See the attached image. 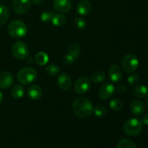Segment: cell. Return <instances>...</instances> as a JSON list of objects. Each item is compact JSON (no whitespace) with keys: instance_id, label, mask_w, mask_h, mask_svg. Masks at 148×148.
Segmentation results:
<instances>
[{"instance_id":"cell-1","label":"cell","mask_w":148,"mask_h":148,"mask_svg":"<svg viewBox=\"0 0 148 148\" xmlns=\"http://www.w3.org/2000/svg\"><path fill=\"white\" fill-rule=\"evenodd\" d=\"M72 110L76 116L81 119H88L93 113V106L89 99L78 98L72 103Z\"/></svg>"},{"instance_id":"cell-2","label":"cell","mask_w":148,"mask_h":148,"mask_svg":"<svg viewBox=\"0 0 148 148\" xmlns=\"http://www.w3.org/2000/svg\"><path fill=\"white\" fill-rule=\"evenodd\" d=\"M7 32L14 38H21L27 33V27L21 20H13L7 27Z\"/></svg>"},{"instance_id":"cell-3","label":"cell","mask_w":148,"mask_h":148,"mask_svg":"<svg viewBox=\"0 0 148 148\" xmlns=\"http://www.w3.org/2000/svg\"><path fill=\"white\" fill-rule=\"evenodd\" d=\"M37 72L34 69L25 67L20 69L17 75V80L23 85L31 84L37 79Z\"/></svg>"},{"instance_id":"cell-4","label":"cell","mask_w":148,"mask_h":148,"mask_svg":"<svg viewBox=\"0 0 148 148\" xmlns=\"http://www.w3.org/2000/svg\"><path fill=\"white\" fill-rule=\"evenodd\" d=\"M143 130V124L141 121L135 118L129 119L124 124V132L129 136H137Z\"/></svg>"},{"instance_id":"cell-5","label":"cell","mask_w":148,"mask_h":148,"mask_svg":"<svg viewBox=\"0 0 148 148\" xmlns=\"http://www.w3.org/2000/svg\"><path fill=\"white\" fill-rule=\"evenodd\" d=\"M123 69L127 72H134L138 68L139 60L137 56L133 53H128L123 57L121 61Z\"/></svg>"},{"instance_id":"cell-6","label":"cell","mask_w":148,"mask_h":148,"mask_svg":"<svg viewBox=\"0 0 148 148\" xmlns=\"http://www.w3.org/2000/svg\"><path fill=\"white\" fill-rule=\"evenodd\" d=\"M12 52L14 57L16 59H25L28 56L29 49L25 43L19 40L13 44Z\"/></svg>"},{"instance_id":"cell-7","label":"cell","mask_w":148,"mask_h":148,"mask_svg":"<svg viewBox=\"0 0 148 148\" xmlns=\"http://www.w3.org/2000/svg\"><path fill=\"white\" fill-rule=\"evenodd\" d=\"M90 79L87 77H81L78 78L74 85L75 92L78 94L86 93L90 89Z\"/></svg>"},{"instance_id":"cell-8","label":"cell","mask_w":148,"mask_h":148,"mask_svg":"<svg viewBox=\"0 0 148 148\" xmlns=\"http://www.w3.org/2000/svg\"><path fill=\"white\" fill-rule=\"evenodd\" d=\"M31 3V0H13L12 9L17 14H25L30 10Z\"/></svg>"},{"instance_id":"cell-9","label":"cell","mask_w":148,"mask_h":148,"mask_svg":"<svg viewBox=\"0 0 148 148\" xmlns=\"http://www.w3.org/2000/svg\"><path fill=\"white\" fill-rule=\"evenodd\" d=\"M57 85L61 90H68L71 88L72 85V81L70 77L67 74L61 73L58 75L57 79H56Z\"/></svg>"},{"instance_id":"cell-10","label":"cell","mask_w":148,"mask_h":148,"mask_svg":"<svg viewBox=\"0 0 148 148\" xmlns=\"http://www.w3.org/2000/svg\"><path fill=\"white\" fill-rule=\"evenodd\" d=\"M115 88L111 83H105L103 85L98 91V95L102 100L109 99L114 95Z\"/></svg>"},{"instance_id":"cell-11","label":"cell","mask_w":148,"mask_h":148,"mask_svg":"<svg viewBox=\"0 0 148 148\" xmlns=\"http://www.w3.org/2000/svg\"><path fill=\"white\" fill-rule=\"evenodd\" d=\"M108 76L112 82H119L123 76L122 69L119 65L113 64L108 69Z\"/></svg>"},{"instance_id":"cell-12","label":"cell","mask_w":148,"mask_h":148,"mask_svg":"<svg viewBox=\"0 0 148 148\" xmlns=\"http://www.w3.org/2000/svg\"><path fill=\"white\" fill-rule=\"evenodd\" d=\"M14 78L10 72L4 71L0 73V88L7 89L13 83Z\"/></svg>"},{"instance_id":"cell-13","label":"cell","mask_w":148,"mask_h":148,"mask_svg":"<svg viewBox=\"0 0 148 148\" xmlns=\"http://www.w3.org/2000/svg\"><path fill=\"white\" fill-rule=\"evenodd\" d=\"M53 7L55 10L59 12H67L72 7V1L70 0H54Z\"/></svg>"},{"instance_id":"cell-14","label":"cell","mask_w":148,"mask_h":148,"mask_svg":"<svg viewBox=\"0 0 148 148\" xmlns=\"http://www.w3.org/2000/svg\"><path fill=\"white\" fill-rule=\"evenodd\" d=\"M27 93L30 99L37 101L40 99L43 95V90L39 85H31L27 88Z\"/></svg>"},{"instance_id":"cell-15","label":"cell","mask_w":148,"mask_h":148,"mask_svg":"<svg viewBox=\"0 0 148 148\" xmlns=\"http://www.w3.org/2000/svg\"><path fill=\"white\" fill-rule=\"evenodd\" d=\"M92 10L91 3L88 0H80L77 6V12L81 15H87Z\"/></svg>"},{"instance_id":"cell-16","label":"cell","mask_w":148,"mask_h":148,"mask_svg":"<svg viewBox=\"0 0 148 148\" xmlns=\"http://www.w3.org/2000/svg\"><path fill=\"white\" fill-rule=\"evenodd\" d=\"M130 110L134 116H140L144 113L145 105L142 101L136 100L130 105Z\"/></svg>"},{"instance_id":"cell-17","label":"cell","mask_w":148,"mask_h":148,"mask_svg":"<svg viewBox=\"0 0 148 148\" xmlns=\"http://www.w3.org/2000/svg\"><path fill=\"white\" fill-rule=\"evenodd\" d=\"M133 92H134V95L137 98H144L148 95V88L144 85H138L134 88Z\"/></svg>"},{"instance_id":"cell-18","label":"cell","mask_w":148,"mask_h":148,"mask_svg":"<svg viewBox=\"0 0 148 148\" xmlns=\"http://www.w3.org/2000/svg\"><path fill=\"white\" fill-rule=\"evenodd\" d=\"M25 93V89L21 85H15L11 90L12 96L16 99L23 98Z\"/></svg>"},{"instance_id":"cell-19","label":"cell","mask_w":148,"mask_h":148,"mask_svg":"<svg viewBox=\"0 0 148 148\" xmlns=\"http://www.w3.org/2000/svg\"><path fill=\"white\" fill-rule=\"evenodd\" d=\"M10 11L6 6L0 4V26L4 25L8 20Z\"/></svg>"},{"instance_id":"cell-20","label":"cell","mask_w":148,"mask_h":148,"mask_svg":"<svg viewBox=\"0 0 148 148\" xmlns=\"http://www.w3.org/2000/svg\"><path fill=\"white\" fill-rule=\"evenodd\" d=\"M51 22L53 25L57 26V27H62L66 23V17L62 14H54L52 17Z\"/></svg>"},{"instance_id":"cell-21","label":"cell","mask_w":148,"mask_h":148,"mask_svg":"<svg viewBox=\"0 0 148 148\" xmlns=\"http://www.w3.org/2000/svg\"><path fill=\"white\" fill-rule=\"evenodd\" d=\"M36 62L40 66H44L49 62V56L45 52H38L35 57Z\"/></svg>"},{"instance_id":"cell-22","label":"cell","mask_w":148,"mask_h":148,"mask_svg":"<svg viewBox=\"0 0 148 148\" xmlns=\"http://www.w3.org/2000/svg\"><path fill=\"white\" fill-rule=\"evenodd\" d=\"M45 72H46V75H49V76L55 77L59 75V73H60V69L56 65L50 64L46 68Z\"/></svg>"},{"instance_id":"cell-23","label":"cell","mask_w":148,"mask_h":148,"mask_svg":"<svg viewBox=\"0 0 148 148\" xmlns=\"http://www.w3.org/2000/svg\"><path fill=\"white\" fill-rule=\"evenodd\" d=\"M90 79L95 83H101L106 79V74L101 71H97L95 73L92 74Z\"/></svg>"},{"instance_id":"cell-24","label":"cell","mask_w":148,"mask_h":148,"mask_svg":"<svg viewBox=\"0 0 148 148\" xmlns=\"http://www.w3.org/2000/svg\"><path fill=\"white\" fill-rule=\"evenodd\" d=\"M117 148H137V147L132 140L129 139H122L118 143Z\"/></svg>"},{"instance_id":"cell-25","label":"cell","mask_w":148,"mask_h":148,"mask_svg":"<svg viewBox=\"0 0 148 148\" xmlns=\"http://www.w3.org/2000/svg\"><path fill=\"white\" fill-rule=\"evenodd\" d=\"M68 53L77 59V57H79V54H80V48L77 43H72L68 49Z\"/></svg>"},{"instance_id":"cell-26","label":"cell","mask_w":148,"mask_h":148,"mask_svg":"<svg viewBox=\"0 0 148 148\" xmlns=\"http://www.w3.org/2000/svg\"><path fill=\"white\" fill-rule=\"evenodd\" d=\"M110 108L115 111H121L124 107V103L122 101L119 99H113L110 101Z\"/></svg>"},{"instance_id":"cell-27","label":"cell","mask_w":148,"mask_h":148,"mask_svg":"<svg viewBox=\"0 0 148 148\" xmlns=\"http://www.w3.org/2000/svg\"><path fill=\"white\" fill-rule=\"evenodd\" d=\"M93 113L95 116L101 118V117L105 116L106 114H107V110L104 106L98 105L95 108H93Z\"/></svg>"},{"instance_id":"cell-28","label":"cell","mask_w":148,"mask_h":148,"mask_svg":"<svg viewBox=\"0 0 148 148\" xmlns=\"http://www.w3.org/2000/svg\"><path fill=\"white\" fill-rule=\"evenodd\" d=\"M75 26L79 30H84L86 27V21L82 17H77L75 20Z\"/></svg>"},{"instance_id":"cell-29","label":"cell","mask_w":148,"mask_h":148,"mask_svg":"<svg viewBox=\"0 0 148 148\" xmlns=\"http://www.w3.org/2000/svg\"><path fill=\"white\" fill-rule=\"evenodd\" d=\"M139 82V76L137 74H131L127 78V82L130 86H134L137 85Z\"/></svg>"},{"instance_id":"cell-30","label":"cell","mask_w":148,"mask_h":148,"mask_svg":"<svg viewBox=\"0 0 148 148\" xmlns=\"http://www.w3.org/2000/svg\"><path fill=\"white\" fill-rule=\"evenodd\" d=\"M53 15H54V14H53V12H43L40 14V20L43 22H44V23H48V22L51 20Z\"/></svg>"},{"instance_id":"cell-31","label":"cell","mask_w":148,"mask_h":148,"mask_svg":"<svg viewBox=\"0 0 148 148\" xmlns=\"http://www.w3.org/2000/svg\"><path fill=\"white\" fill-rule=\"evenodd\" d=\"M75 58L74 56H72V55H70L69 53H67V54L64 55L62 58V62L64 64L66 65H70L72 64V63H74V62L75 61Z\"/></svg>"},{"instance_id":"cell-32","label":"cell","mask_w":148,"mask_h":148,"mask_svg":"<svg viewBox=\"0 0 148 148\" xmlns=\"http://www.w3.org/2000/svg\"><path fill=\"white\" fill-rule=\"evenodd\" d=\"M116 90L117 92L120 94L125 93L127 92V88L124 86V85H119L116 88Z\"/></svg>"},{"instance_id":"cell-33","label":"cell","mask_w":148,"mask_h":148,"mask_svg":"<svg viewBox=\"0 0 148 148\" xmlns=\"http://www.w3.org/2000/svg\"><path fill=\"white\" fill-rule=\"evenodd\" d=\"M141 122L145 125H148V113L143 114L141 119Z\"/></svg>"},{"instance_id":"cell-34","label":"cell","mask_w":148,"mask_h":148,"mask_svg":"<svg viewBox=\"0 0 148 148\" xmlns=\"http://www.w3.org/2000/svg\"><path fill=\"white\" fill-rule=\"evenodd\" d=\"M44 1L45 0H31V1L33 3V4H37V5L43 4V3L44 2Z\"/></svg>"},{"instance_id":"cell-35","label":"cell","mask_w":148,"mask_h":148,"mask_svg":"<svg viewBox=\"0 0 148 148\" xmlns=\"http://www.w3.org/2000/svg\"><path fill=\"white\" fill-rule=\"evenodd\" d=\"M3 99H4V96H3L2 92H1V91H0V104H1V103H2Z\"/></svg>"},{"instance_id":"cell-36","label":"cell","mask_w":148,"mask_h":148,"mask_svg":"<svg viewBox=\"0 0 148 148\" xmlns=\"http://www.w3.org/2000/svg\"><path fill=\"white\" fill-rule=\"evenodd\" d=\"M147 108H148V97H147Z\"/></svg>"}]
</instances>
